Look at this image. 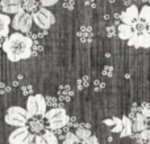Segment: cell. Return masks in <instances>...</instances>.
I'll use <instances>...</instances> for the list:
<instances>
[{"instance_id": "cell-52", "label": "cell", "mask_w": 150, "mask_h": 144, "mask_svg": "<svg viewBox=\"0 0 150 144\" xmlns=\"http://www.w3.org/2000/svg\"><path fill=\"white\" fill-rule=\"evenodd\" d=\"M148 31H149V33H150V22L148 24Z\"/></svg>"}, {"instance_id": "cell-24", "label": "cell", "mask_w": 150, "mask_h": 144, "mask_svg": "<svg viewBox=\"0 0 150 144\" xmlns=\"http://www.w3.org/2000/svg\"><path fill=\"white\" fill-rule=\"evenodd\" d=\"M145 30H148V24H146L144 20L138 18V21L136 22V25L133 26V31H136V33L141 34L142 31H145Z\"/></svg>"}, {"instance_id": "cell-18", "label": "cell", "mask_w": 150, "mask_h": 144, "mask_svg": "<svg viewBox=\"0 0 150 144\" xmlns=\"http://www.w3.org/2000/svg\"><path fill=\"white\" fill-rule=\"evenodd\" d=\"M36 101H37V108H38V115L44 117V114L46 113V109H47V105H46V101H45V97L42 94H36Z\"/></svg>"}, {"instance_id": "cell-26", "label": "cell", "mask_w": 150, "mask_h": 144, "mask_svg": "<svg viewBox=\"0 0 150 144\" xmlns=\"http://www.w3.org/2000/svg\"><path fill=\"white\" fill-rule=\"evenodd\" d=\"M140 18L144 20L146 24L150 22V5H144L142 9L140 10Z\"/></svg>"}, {"instance_id": "cell-28", "label": "cell", "mask_w": 150, "mask_h": 144, "mask_svg": "<svg viewBox=\"0 0 150 144\" xmlns=\"http://www.w3.org/2000/svg\"><path fill=\"white\" fill-rule=\"evenodd\" d=\"M113 126H112V129H111V131L112 132H121V130H122V119L121 118H117V117H113Z\"/></svg>"}, {"instance_id": "cell-3", "label": "cell", "mask_w": 150, "mask_h": 144, "mask_svg": "<svg viewBox=\"0 0 150 144\" xmlns=\"http://www.w3.org/2000/svg\"><path fill=\"white\" fill-rule=\"evenodd\" d=\"M32 18H33V22L40 29H46V30L55 22L54 15L45 7H41L37 12L32 13Z\"/></svg>"}, {"instance_id": "cell-27", "label": "cell", "mask_w": 150, "mask_h": 144, "mask_svg": "<svg viewBox=\"0 0 150 144\" xmlns=\"http://www.w3.org/2000/svg\"><path fill=\"white\" fill-rule=\"evenodd\" d=\"M45 101H46L47 106H52V108H62V103L59 102L57 97H52V96H47L45 97Z\"/></svg>"}, {"instance_id": "cell-23", "label": "cell", "mask_w": 150, "mask_h": 144, "mask_svg": "<svg viewBox=\"0 0 150 144\" xmlns=\"http://www.w3.org/2000/svg\"><path fill=\"white\" fill-rule=\"evenodd\" d=\"M138 144H150V129H145L140 132V138L137 140Z\"/></svg>"}, {"instance_id": "cell-30", "label": "cell", "mask_w": 150, "mask_h": 144, "mask_svg": "<svg viewBox=\"0 0 150 144\" xmlns=\"http://www.w3.org/2000/svg\"><path fill=\"white\" fill-rule=\"evenodd\" d=\"M41 52H44V45L40 43V41L34 42L33 46H32V55L33 57H38Z\"/></svg>"}, {"instance_id": "cell-29", "label": "cell", "mask_w": 150, "mask_h": 144, "mask_svg": "<svg viewBox=\"0 0 150 144\" xmlns=\"http://www.w3.org/2000/svg\"><path fill=\"white\" fill-rule=\"evenodd\" d=\"M80 142V139L76 136L73 132H69L65 136V140H63V144H78Z\"/></svg>"}, {"instance_id": "cell-42", "label": "cell", "mask_w": 150, "mask_h": 144, "mask_svg": "<svg viewBox=\"0 0 150 144\" xmlns=\"http://www.w3.org/2000/svg\"><path fill=\"white\" fill-rule=\"evenodd\" d=\"M36 144H47L42 135H36Z\"/></svg>"}, {"instance_id": "cell-31", "label": "cell", "mask_w": 150, "mask_h": 144, "mask_svg": "<svg viewBox=\"0 0 150 144\" xmlns=\"http://www.w3.org/2000/svg\"><path fill=\"white\" fill-rule=\"evenodd\" d=\"M141 108V113L145 118H150V103L149 102H142L140 105Z\"/></svg>"}, {"instance_id": "cell-43", "label": "cell", "mask_w": 150, "mask_h": 144, "mask_svg": "<svg viewBox=\"0 0 150 144\" xmlns=\"http://www.w3.org/2000/svg\"><path fill=\"white\" fill-rule=\"evenodd\" d=\"M84 4H86V5H88V7H91V8H93V9H95V8L98 7V4H96L95 0H87V1H86Z\"/></svg>"}, {"instance_id": "cell-19", "label": "cell", "mask_w": 150, "mask_h": 144, "mask_svg": "<svg viewBox=\"0 0 150 144\" xmlns=\"http://www.w3.org/2000/svg\"><path fill=\"white\" fill-rule=\"evenodd\" d=\"M138 46L144 47V49H149L150 47V33L148 30L138 34Z\"/></svg>"}, {"instance_id": "cell-5", "label": "cell", "mask_w": 150, "mask_h": 144, "mask_svg": "<svg viewBox=\"0 0 150 144\" xmlns=\"http://www.w3.org/2000/svg\"><path fill=\"white\" fill-rule=\"evenodd\" d=\"M7 115L12 119H16L18 122H23L24 124L28 123V121L30 119V115H29L28 110L26 109H23L20 106H11L7 110Z\"/></svg>"}, {"instance_id": "cell-9", "label": "cell", "mask_w": 150, "mask_h": 144, "mask_svg": "<svg viewBox=\"0 0 150 144\" xmlns=\"http://www.w3.org/2000/svg\"><path fill=\"white\" fill-rule=\"evenodd\" d=\"M78 38L82 43H91L93 39V30L90 25H82L78 30Z\"/></svg>"}, {"instance_id": "cell-45", "label": "cell", "mask_w": 150, "mask_h": 144, "mask_svg": "<svg viewBox=\"0 0 150 144\" xmlns=\"http://www.w3.org/2000/svg\"><path fill=\"white\" fill-rule=\"evenodd\" d=\"M122 4L127 5V7H129V5H133V3L136 1V0H121Z\"/></svg>"}, {"instance_id": "cell-13", "label": "cell", "mask_w": 150, "mask_h": 144, "mask_svg": "<svg viewBox=\"0 0 150 144\" xmlns=\"http://www.w3.org/2000/svg\"><path fill=\"white\" fill-rule=\"evenodd\" d=\"M21 8L25 12L33 13L41 8V3H40V0H21Z\"/></svg>"}, {"instance_id": "cell-39", "label": "cell", "mask_w": 150, "mask_h": 144, "mask_svg": "<svg viewBox=\"0 0 150 144\" xmlns=\"http://www.w3.org/2000/svg\"><path fill=\"white\" fill-rule=\"evenodd\" d=\"M82 144H99V139L96 136H93V135H91L87 139L82 140Z\"/></svg>"}, {"instance_id": "cell-2", "label": "cell", "mask_w": 150, "mask_h": 144, "mask_svg": "<svg viewBox=\"0 0 150 144\" xmlns=\"http://www.w3.org/2000/svg\"><path fill=\"white\" fill-rule=\"evenodd\" d=\"M32 24H33L32 13L25 12V10H23V9L16 13L12 18L13 29L17 31H21V33H28V31H30Z\"/></svg>"}, {"instance_id": "cell-48", "label": "cell", "mask_w": 150, "mask_h": 144, "mask_svg": "<svg viewBox=\"0 0 150 144\" xmlns=\"http://www.w3.org/2000/svg\"><path fill=\"white\" fill-rule=\"evenodd\" d=\"M24 79V76H23V75H18V77H17V80H18V81H20V80H23Z\"/></svg>"}, {"instance_id": "cell-11", "label": "cell", "mask_w": 150, "mask_h": 144, "mask_svg": "<svg viewBox=\"0 0 150 144\" xmlns=\"http://www.w3.org/2000/svg\"><path fill=\"white\" fill-rule=\"evenodd\" d=\"M12 22L11 17L7 13L0 12V37H8L9 36V24Z\"/></svg>"}, {"instance_id": "cell-36", "label": "cell", "mask_w": 150, "mask_h": 144, "mask_svg": "<svg viewBox=\"0 0 150 144\" xmlns=\"http://www.w3.org/2000/svg\"><path fill=\"white\" fill-rule=\"evenodd\" d=\"M62 7L67 10L75 9V0H62Z\"/></svg>"}, {"instance_id": "cell-4", "label": "cell", "mask_w": 150, "mask_h": 144, "mask_svg": "<svg viewBox=\"0 0 150 144\" xmlns=\"http://www.w3.org/2000/svg\"><path fill=\"white\" fill-rule=\"evenodd\" d=\"M138 18H140V12H138V8L134 4L129 5L125 12H121V22L127 24V25L132 26V28L136 25Z\"/></svg>"}, {"instance_id": "cell-35", "label": "cell", "mask_w": 150, "mask_h": 144, "mask_svg": "<svg viewBox=\"0 0 150 144\" xmlns=\"http://www.w3.org/2000/svg\"><path fill=\"white\" fill-rule=\"evenodd\" d=\"M105 33H107V37H108V38H113V37L117 34V26H115V25L107 26Z\"/></svg>"}, {"instance_id": "cell-40", "label": "cell", "mask_w": 150, "mask_h": 144, "mask_svg": "<svg viewBox=\"0 0 150 144\" xmlns=\"http://www.w3.org/2000/svg\"><path fill=\"white\" fill-rule=\"evenodd\" d=\"M58 1H59V0H40V3H41V7H45V8L52 7V5L57 4Z\"/></svg>"}, {"instance_id": "cell-44", "label": "cell", "mask_w": 150, "mask_h": 144, "mask_svg": "<svg viewBox=\"0 0 150 144\" xmlns=\"http://www.w3.org/2000/svg\"><path fill=\"white\" fill-rule=\"evenodd\" d=\"M37 34H38L40 38H44V37L47 36V30H46V29H41V31H38Z\"/></svg>"}, {"instance_id": "cell-50", "label": "cell", "mask_w": 150, "mask_h": 144, "mask_svg": "<svg viewBox=\"0 0 150 144\" xmlns=\"http://www.w3.org/2000/svg\"><path fill=\"white\" fill-rule=\"evenodd\" d=\"M144 3H145V4H149L150 5V0H142Z\"/></svg>"}, {"instance_id": "cell-1", "label": "cell", "mask_w": 150, "mask_h": 144, "mask_svg": "<svg viewBox=\"0 0 150 144\" xmlns=\"http://www.w3.org/2000/svg\"><path fill=\"white\" fill-rule=\"evenodd\" d=\"M32 46L33 41L28 36H24L23 33H12L7 37L1 49L7 54L8 59L16 63L32 57Z\"/></svg>"}, {"instance_id": "cell-41", "label": "cell", "mask_w": 150, "mask_h": 144, "mask_svg": "<svg viewBox=\"0 0 150 144\" xmlns=\"http://www.w3.org/2000/svg\"><path fill=\"white\" fill-rule=\"evenodd\" d=\"M78 121H76V117H69V122H67V126L70 127H76Z\"/></svg>"}, {"instance_id": "cell-34", "label": "cell", "mask_w": 150, "mask_h": 144, "mask_svg": "<svg viewBox=\"0 0 150 144\" xmlns=\"http://www.w3.org/2000/svg\"><path fill=\"white\" fill-rule=\"evenodd\" d=\"M101 75H103L104 77H112L113 76V67L109 64L104 66L103 67V71H101Z\"/></svg>"}, {"instance_id": "cell-12", "label": "cell", "mask_w": 150, "mask_h": 144, "mask_svg": "<svg viewBox=\"0 0 150 144\" xmlns=\"http://www.w3.org/2000/svg\"><path fill=\"white\" fill-rule=\"evenodd\" d=\"M122 130L120 132V136L121 138H130V135L133 134V121L129 119L128 115L122 117Z\"/></svg>"}, {"instance_id": "cell-7", "label": "cell", "mask_w": 150, "mask_h": 144, "mask_svg": "<svg viewBox=\"0 0 150 144\" xmlns=\"http://www.w3.org/2000/svg\"><path fill=\"white\" fill-rule=\"evenodd\" d=\"M1 5V10L7 15H16L17 12H20L21 8V0H1L0 1Z\"/></svg>"}, {"instance_id": "cell-20", "label": "cell", "mask_w": 150, "mask_h": 144, "mask_svg": "<svg viewBox=\"0 0 150 144\" xmlns=\"http://www.w3.org/2000/svg\"><path fill=\"white\" fill-rule=\"evenodd\" d=\"M90 82H91V77L88 75H83L82 77H79L76 81V89L78 90H83V89H87L90 87Z\"/></svg>"}, {"instance_id": "cell-16", "label": "cell", "mask_w": 150, "mask_h": 144, "mask_svg": "<svg viewBox=\"0 0 150 144\" xmlns=\"http://www.w3.org/2000/svg\"><path fill=\"white\" fill-rule=\"evenodd\" d=\"M29 130H30L33 134H37V132H40V131H42V130L45 129V126H44V122L41 121V119H38V118H36V117H33V118H30L29 119Z\"/></svg>"}, {"instance_id": "cell-14", "label": "cell", "mask_w": 150, "mask_h": 144, "mask_svg": "<svg viewBox=\"0 0 150 144\" xmlns=\"http://www.w3.org/2000/svg\"><path fill=\"white\" fill-rule=\"evenodd\" d=\"M133 34V28L129 25H127V24H120L119 26H117V36L120 37V39H129L130 36Z\"/></svg>"}, {"instance_id": "cell-8", "label": "cell", "mask_w": 150, "mask_h": 144, "mask_svg": "<svg viewBox=\"0 0 150 144\" xmlns=\"http://www.w3.org/2000/svg\"><path fill=\"white\" fill-rule=\"evenodd\" d=\"M58 100H59L61 103H67L70 102L71 100H73V96H74V90L73 88L70 87V85H61L59 88H58Z\"/></svg>"}, {"instance_id": "cell-17", "label": "cell", "mask_w": 150, "mask_h": 144, "mask_svg": "<svg viewBox=\"0 0 150 144\" xmlns=\"http://www.w3.org/2000/svg\"><path fill=\"white\" fill-rule=\"evenodd\" d=\"M62 114H66L65 108H52L50 110H47L46 113L44 114V118L46 119V121H49V119H53V118H55V117H59V115H62Z\"/></svg>"}, {"instance_id": "cell-15", "label": "cell", "mask_w": 150, "mask_h": 144, "mask_svg": "<svg viewBox=\"0 0 150 144\" xmlns=\"http://www.w3.org/2000/svg\"><path fill=\"white\" fill-rule=\"evenodd\" d=\"M26 110H28L30 118L38 115V108H37V101L34 96H29L28 101H26Z\"/></svg>"}, {"instance_id": "cell-10", "label": "cell", "mask_w": 150, "mask_h": 144, "mask_svg": "<svg viewBox=\"0 0 150 144\" xmlns=\"http://www.w3.org/2000/svg\"><path fill=\"white\" fill-rule=\"evenodd\" d=\"M67 122H69V115L67 114H62V115H59V117H55V118H53V119H49V121H47V123H49V127H47V129L54 131V130H57V129L67 126Z\"/></svg>"}, {"instance_id": "cell-37", "label": "cell", "mask_w": 150, "mask_h": 144, "mask_svg": "<svg viewBox=\"0 0 150 144\" xmlns=\"http://www.w3.org/2000/svg\"><path fill=\"white\" fill-rule=\"evenodd\" d=\"M21 92H23V94L26 96V97L33 96V87H32V85H29V84L23 85V87H21Z\"/></svg>"}, {"instance_id": "cell-51", "label": "cell", "mask_w": 150, "mask_h": 144, "mask_svg": "<svg viewBox=\"0 0 150 144\" xmlns=\"http://www.w3.org/2000/svg\"><path fill=\"white\" fill-rule=\"evenodd\" d=\"M105 1H108V3H115L116 0H105Z\"/></svg>"}, {"instance_id": "cell-25", "label": "cell", "mask_w": 150, "mask_h": 144, "mask_svg": "<svg viewBox=\"0 0 150 144\" xmlns=\"http://www.w3.org/2000/svg\"><path fill=\"white\" fill-rule=\"evenodd\" d=\"M70 132V127L69 126H65V127H61V129H57L54 130V134L55 136L58 138V140H65V136Z\"/></svg>"}, {"instance_id": "cell-38", "label": "cell", "mask_w": 150, "mask_h": 144, "mask_svg": "<svg viewBox=\"0 0 150 144\" xmlns=\"http://www.w3.org/2000/svg\"><path fill=\"white\" fill-rule=\"evenodd\" d=\"M11 90H12V87H11V85H7L5 82H0V94L1 96L8 94Z\"/></svg>"}, {"instance_id": "cell-6", "label": "cell", "mask_w": 150, "mask_h": 144, "mask_svg": "<svg viewBox=\"0 0 150 144\" xmlns=\"http://www.w3.org/2000/svg\"><path fill=\"white\" fill-rule=\"evenodd\" d=\"M29 127L26 126H23V127H17L16 130H13L12 132H11L9 138H8V142L9 144H18L21 143L24 139H26V138L29 136Z\"/></svg>"}, {"instance_id": "cell-46", "label": "cell", "mask_w": 150, "mask_h": 144, "mask_svg": "<svg viewBox=\"0 0 150 144\" xmlns=\"http://www.w3.org/2000/svg\"><path fill=\"white\" fill-rule=\"evenodd\" d=\"M104 124H105V126H113V119H105V121H104Z\"/></svg>"}, {"instance_id": "cell-49", "label": "cell", "mask_w": 150, "mask_h": 144, "mask_svg": "<svg viewBox=\"0 0 150 144\" xmlns=\"http://www.w3.org/2000/svg\"><path fill=\"white\" fill-rule=\"evenodd\" d=\"M104 20H109V15H104Z\"/></svg>"}, {"instance_id": "cell-22", "label": "cell", "mask_w": 150, "mask_h": 144, "mask_svg": "<svg viewBox=\"0 0 150 144\" xmlns=\"http://www.w3.org/2000/svg\"><path fill=\"white\" fill-rule=\"evenodd\" d=\"M75 135L80 139V142L84 139H87L88 136H91V130L90 129H83V127H76V131H75Z\"/></svg>"}, {"instance_id": "cell-33", "label": "cell", "mask_w": 150, "mask_h": 144, "mask_svg": "<svg viewBox=\"0 0 150 144\" xmlns=\"http://www.w3.org/2000/svg\"><path fill=\"white\" fill-rule=\"evenodd\" d=\"M104 89H105V82L96 79L95 81H93V90H95V92H101V90H104Z\"/></svg>"}, {"instance_id": "cell-47", "label": "cell", "mask_w": 150, "mask_h": 144, "mask_svg": "<svg viewBox=\"0 0 150 144\" xmlns=\"http://www.w3.org/2000/svg\"><path fill=\"white\" fill-rule=\"evenodd\" d=\"M12 87H18V80H15V81L12 82Z\"/></svg>"}, {"instance_id": "cell-32", "label": "cell", "mask_w": 150, "mask_h": 144, "mask_svg": "<svg viewBox=\"0 0 150 144\" xmlns=\"http://www.w3.org/2000/svg\"><path fill=\"white\" fill-rule=\"evenodd\" d=\"M128 45L129 46H133V47H140L138 46V33H136V31H133V34L130 36V38L128 39Z\"/></svg>"}, {"instance_id": "cell-21", "label": "cell", "mask_w": 150, "mask_h": 144, "mask_svg": "<svg viewBox=\"0 0 150 144\" xmlns=\"http://www.w3.org/2000/svg\"><path fill=\"white\" fill-rule=\"evenodd\" d=\"M42 136L45 138V140H46L47 144H59V140H58V138L55 136L54 131H52V130H45Z\"/></svg>"}]
</instances>
